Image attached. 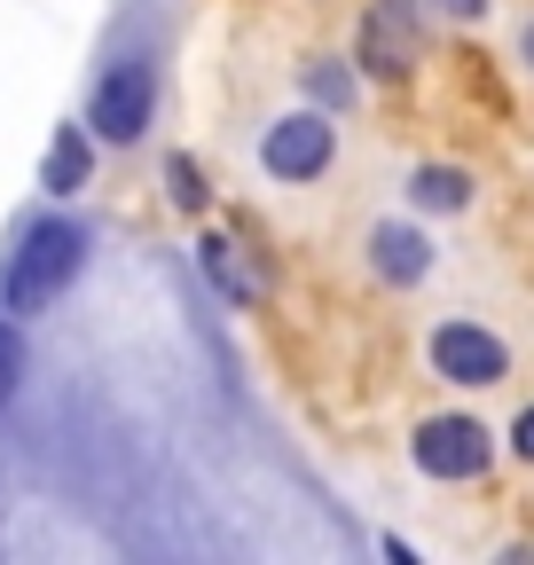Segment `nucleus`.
I'll return each instance as SVG.
<instances>
[{"instance_id": "f257e3e1", "label": "nucleus", "mask_w": 534, "mask_h": 565, "mask_svg": "<svg viewBox=\"0 0 534 565\" xmlns=\"http://www.w3.org/2000/svg\"><path fill=\"white\" fill-rule=\"evenodd\" d=\"M79 267H87V228H79V221H40V228L24 236V252L9 259L0 299H9V315H47L63 291H72Z\"/></svg>"}, {"instance_id": "f03ea898", "label": "nucleus", "mask_w": 534, "mask_h": 565, "mask_svg": "<svg viewBox=\"0 0 534 565\" xmlns=\"http://www.w3.org/2000/svg\"><path fill=\"white\" fill-rule=\"evenodd\" d=\"M150 110H158V79H150L142 55H118L103 79H95V95H87V126L103 141H142Z\"/></svg>"}, {"instance_id": "7ed1b4c3", "label": "nucleus", "mask_w": 534, "mask_h": 565, "mask_svg": "<svg viewBox=\"0 0 534 565\" xmlns=\"http://www.w3.org/2000/svg\"><path fill=\"white\" fill-rule=\"evenodd\" d=\"M409 456H417L425 479H480L495 463V440H488L480 416H432V424H417Z\"/></svg>"}, {"instance_id": "20e7f679", "label": "nucleus", "mask_w": 534, "mask_h": 565, "mask_svg": "<svg viewBox=\"0 0 534 565\" xmlns=\"http://www.w3.org/2000/svg\"><path fill=\"white\" fill-rule=\"evenodd\" d=\"M330 150H339V134H330L322 110H291V118H276L259 134V166L276 181H314L330 166Z\"/></svg>"}, {"instance_id": "39448f33", "label": "nucleus", "mask_w": 534, "mask_h": 565, "mask_svg": "<svg viewBox=\"0 0 534 565\" xmlns=\"http://www.w3.org/2000/svg\"><path fill=\"white\" fill-rule=\"evenodd\" d=\"M354 63L370 79H409V63H417V0H370Z\"/></svg>"}, {"instance_id": "423d86ee", "label": "nucleus", "mask_w": 534, "mask_h": 565, "mask_svg": "<svg viewBox=\"0 0 534 565\" xmlns=\"http://www.w3.org/2000/svg\"><path fill=\"white\" fill-rule=\"evenodd\" d=\"M432 370H440L448 385H503L511 353H503V338L480 330V322H440V330H432Z\"/></svg>"}, {"instance_id": "0eeeda50", "label": "nucleus", "mask_w": 534, "mask_h": 565, "mask_svg": "<svg viewBox=\"0 0 534 565\" xmlns=\"http://www.w3.org/2000/svg\"><path fill=\"white\" fill-rule=\"evenodd\" d=\"M370 267H377L385 282H425V267H432V244H425L417 228L385 221V228H370Z\"/></svg>"}, {"instance_id": "6e6552de", "label": "nucleus", "mask_w": 534, "mask_h": 565, "mask_svg": "<svg viewBox=\"0 0 534 565\" xmlns=\"http://www.w3.org/2000/svg\"><path fill=\"white\" fill-rule=\"evenodd\" d=\"M409 196H417L425 212H463V204H472V173H456V166H417V173H409Z\"/></svg>"}, {"instance_id": "1a4fd4ad", "label": "nucleus", "mask_w": 534, "mask_h": 565, "mask_svg": "<svg viewBox=\"0 0 534 565\" xmlns=\"http://www.w3.org/2000/svg\"><path fill=\"white\" fill-rule=\"evenodd\" d=\"M87 166H95L87 134H79V126H63V134H55V150H47V189H55V196H72V189L87 181Z\"/></svg>"}, {"instance_id": "9d476101", "label": "nucleus", "mask_w": 534, "mask_h": 565, "mask_svg": "<svg viewBox=\"0 0 534 565\" xmlns=\"http://www.w3.org/2000/svg\"><path fill=\"white\" fill-rule=\"evenodd\" d=\"M307 95H314L322 110H354V71H346L339 55H314V63H307Z\"/></svg>"}, {"instance_id": "9b49d317", "label": "nucleus", "mask_w": 534, "mask_h": 565, "mask_svg": "<svg viewBox=\"0 0 534 565\" xmlns=\"http://www.w3.org/2000/svg\"><path fill=\"white\" fill-rule=\"evenodd\" d=\"M196 259H205V275L221 282L228 299H252V275L236 267V244H228V236H205V244H196Z\"/></svg>"}, {"instance_id": "f8f14e48", "label": "nucleus", "mask_w": 534, "mask_h": 565, "mask_svg": "<svg viewBox=\"0 0 534 565\" xmlns=\"http://www.w3.org/2000/svg\"><path fill=\"white\" fill-rule=\"evenodd\" d=\"M17 385H24V338H17L9 322H0V408L17 401Z\"/></svg>"}, {"instance_id": "ddd939ff", "label": "nucleus", "mask_w": 534, "mask_h": 565, "mask_svg": "<svg viewBox=\"0 0 534 565\" xmlns=\"http://www.w3.org/2000/svg\"><path fill=\"white\" fill-rule=\"evenodd\" d=\"M165 181H173V204H181V212H205V181H196L189 158H165Z\"/></svg>"}, {"instance_id": "4468645a", "label": "nucleus", "mask_w": 534, "mask_h": 565, "mask_svg": "<svg viewBox=\"0 0 534 565\" xmlns=\"http://www.w3.org/2000/svg\"><path fill=\"white\" fill-rule=\"evenodd\" d=\"M511 456H519V463H534V401L511 416Z\"/></svg>"}, {"instance_id": "2eb2a0df", "label": "nucleus", "mask_w": 534, "mask_h": 565, "mask_svg": "<svg viewBox=\"0 0 534 565\" xmlns=\"http://www.w3.org/2000/svg\"><path fill=\"white\" fill-rule=\"evenodd\" d=\"M432 9H440V17H463V24H472V17H488V0H432Z\"/></svg>"}, {"instance_id": "dca6fc26", "label": "nucleus", "mask_w": 534, "mask_h": 565, "mask_svg": "<svg viewBox=\"0 0 534 565\" xmlns=\"http://www.w3.org/2000/svg\"><path fill=\"white\" fill-rule=\"evenodd\" d=\"M519 55H526V71H534V24H526V32H519Z\"/></svg>"}]
</instances>
